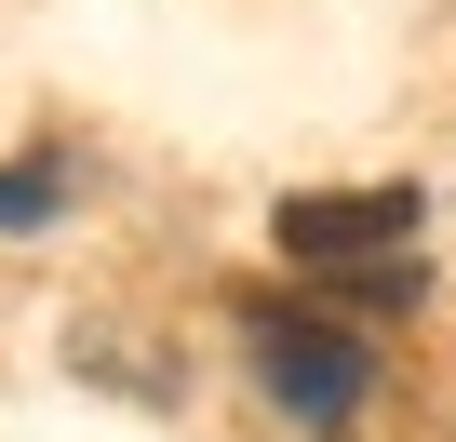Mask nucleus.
I'll use <instances>...</instances> for the list:
<instances>
[{"label":"nucleus","mask_w":456,"mask_h":442,"mask_svg":"<svg viewBox=\"0 0 456 442\" xmlns=\"http://www.w3.org/2000/svg\"><path fill=\"white\" fill-rule=\"evenodd\" d=\"M256 375H269V402H296L309 429H336V415L376 389V349H362L349 322H296V309H256Z\"/></svg>","instance_id":"1"},{"label":"nucleus","mask_w":456,"mask_h":442,"mask_svg":"<svg viewBox=\"0 0 456 442\" xmlns=\"http://www.w3.org/2000/svg\"><path fill=\"white\" fill-rule=\"evenodd\" d=\"M54 188H68L54 161H14V174H0V229H41V214H54Z\"/></svg>","instance_id":"3"},{"label":"nucleus","mask_w":456,"mask_h":442,"mask_svg":"<svg viewBox=\"0 0 456 442\" xmlns=\"http://www.w3.org/2000/svg\"><path fill=\"white\" fill-rule=\"evenodd\" d=\"M269 242H282L296 269H376V255L416 242V188H296V201L269 214Z\"/></svg>","instance_id":"2"}]
</instances>
